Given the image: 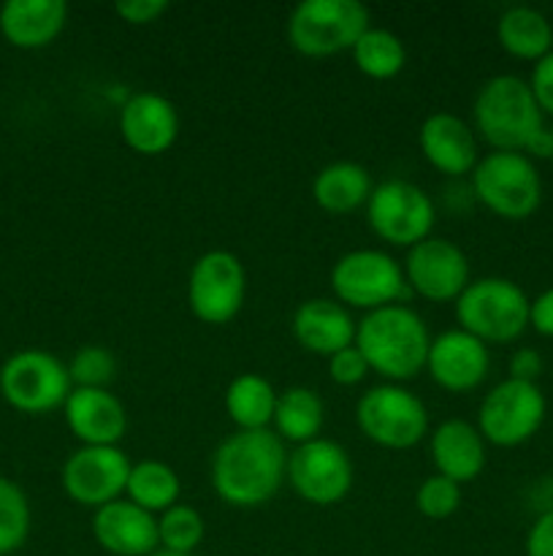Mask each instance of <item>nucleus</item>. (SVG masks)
I'll use <instances>...</instances> for the list:
<instances>
[{
    "label": "nucleus",
    "instance_id": "nucleus-14",
    "mask_svg": "<svg viewBox=\"0 0 553 556\" xmlns=\"http://www.w3.org/2000/svg\"><path fill=\"white\" fill-rule=\"evenodd\" d=\"M130 465L133 462L119 445H79L65 459L60 483L70 503L98 510L125 497Z\"/></svg>",
    "mask_w": 553,
    "mask_h": 556
},
{
    "label": "nucleus",
    "instance_id": "nucleus-6",
    "mask_svg": "<svg viewBox=\"0 0 553 556\" xmlns=\"http://www.w3.org/2000/svg\"><path fill=\"white\" fill-rule=\"evenodd\" d=\"M372 27V14L358 0H304L287 16V43L304 58L350 52Z\"/></svg>",
    "mask_w": 553,
    "mask_h": 556
},
{
    "label": "nucleus",
    "instance_id": "nucleus-2",
    "mask_svg": "<svg viewBox=\"0 0 553 556\" xmlns=\"http://www.w3.org/2000/svg\"><path fill=\"white\" fill-rule=\"evenodd\" d=\"M352 345L366 358L369 372L385 378V383H404L426 372L432 334L415 309L390 304L358 320Z\"/></svg>",
    "mask_w": 553,
    "mask_h": 556
},
{
    "label": "nucleus",
    "instance_id": "nucleus-34",
    "mask_svg": "<svg viewBox=\"0 0 553 556\" xmlns=\"http://www.w3.org/2000/svg\"><path fill=\"white\" fill-rule=\"evenodd\" d=\"M329 362V378L334 380L336 386H342V389H352V386H361L363 380H366L369 375V364L366 358L361 356V351H358L356 345L345 348V351L334 353L331 358H325Z\"/></svg>",
    "mask_w": 553,
    "mask_h": 556
},
{
    "label": "nucleus",
    "instance_id": "nucleus-8",
    "mask_svg": "<svg viewBox=\"0 0 553 556\" xmlns=\"http://www.w3.org/2000/svg\"><path fill=\"white\" fill-rule=\"evenodd\" d=\"M356 424L369 443L388 451L415 448L428 438V410L401 383H380L356 402Z\"/></svg>",
    "mask_w": 553,
    "mask_h": 556
},
{
    "label": "nucleus",
    "instance_id": "nucleus-41",
    "mask_svg": "<svg viewBox=\"0 0 553 556\" xmlns=\"http://www.w3.org/2000/svg\"><path fill=\"white\" fill-rule=\"evenodd\" d=\"M152 556H195V554H173V552H163V548H157Z\"/></svg>",
    "mask_w": 553,
    "mask_h": 556
},
{
    "label": "nucleus",
    "instance_id": "nucleus-13",
    "mask_svg": "<svg viewBox=\"0 0 553 556\" xmlns=\"http://www.w3.org/2000/svg\"><path fill=\"white\" fill-rule=\"evenodd\" d=\"M285 481L307 505L331 508L350 494L356 467L339 443L318 438L287 451Z\"/></svg>",
    "mask_w": 553,
    "mask_h": 556
},
{
    "label": "nucleus",
    "instance_id": "nucleus-27",
    "mask_svg": "<svg viewBox=\"0 0 553 556\" xmlns=\"http://www.w3.org/2000/svg\"><path fill=\"white\" fill-rule=\"evenodd\" d=\"M276 396L280 394L263 375L242 372L228 383L222 405L236 432H258V429H271Z\"/></svg>",
    "mask_w": 553,
    "mask_h": 556
},
{
    "label": "nucleus",
    "instance_id": "nucleus-10",
    "mask_svg": "<svg viewBox=\"0 0 553 556\" xmlns=\"http://www.w3.org/2000/svg\"><path fill=\"white\" fill-rule=\"evenodd\" d=\"M369 228L394 248H415L432 237L437 223V206L421 185L410 179H385L374 185L366 201Z\"/></svg>",
    "mask_w": 553,
    "mask_h": 556
},
{
    "label": "nucleus",
    "instance_id": "nucleus-1",
    "mask_svg": "<svg viewBox=\"0 0 553 556\" xmlns=\"http://www.w3.org/2000/svg\"><path fill=\"white\" fill-rule=\"evenodd\" d=\"M287 451L271 429L233 432L211 456V489L231 508H260L285 483Z\"/></svg>",
    "mask_w": 553,
    "mask_h": 556
},
{
    "label": "nucleus",
    "instance_id": "nucleus-16",
    "mask_svg": "<svg viewBox=\"0 0 553 556\" xmlns=\"http://www.w3.org/2000/svg\"><path fill=\"white\" fill-rule=\"evenodd\" d=\"M426 372L448 394H472L491 372V353L486 342L461 329L432 337Z\"/></svg>",
    "mask_w": 553,
    "mask_h": 556
},
{
    "label": "nucleus",
    "instance_id": "nucleus-21",
    "mask_svg": "<svg viewBox=\"0 0 553 556\" xmlns=\"http://www.w3.org/2000/svg\"><path fill=\"white\" fill-rule=\"evenodd\" d=\"M486 445L475 424L464 418H448L428 432V454H432L434 470L459 486L477 481L486 470Z\"/></svg>",
    "mask_w": 553,
    "mask_h": 556
},
{
    "label": "nucleus",
    "instance_id": "nucleus-29",
    "mask_svg": "<svg viewBox=\"0 0 553 556\" xmlns=\"http://www.w3.org/2000/svg\"><path fill=\"white\" fill-rule=\"evenodd\" d=\"M352 63L363 76L374 81H388L399 76L407 65V47L394 30L385 27H369L356 47L350 49Z\"/></svg>",
    "mask_w": 553,
    "mask_h": 556
},
{
    "label": "nucleus",
    "instance_id": "nucleus-28",
    "mask_svg": "<svg viewBox=\"0 0 553 556\" xmlns=\"http://www.w3.org/2000/svg\"><path fill=\"white\" fill-rule=\"evenodd\" d=\"M179 494H182V481L171 465L160 459H141L130 465L125 500L133 505L150 510L152 516H160L163 510L179 503Z\"/></svg>",
    "mask_w": 553,
    "mask_h": 556
},
{
    "label": "nucleus",
    "instance_id": "nucleus-25",
    "mask_svg": "<svg viewBox=\"0 0 553 556\" xmlns=\"http://www.w3.org/2000/svg\"><path fill=\"white\" fill-rule=\"evenodd\" d=\"M499 47L515 60L537 63L545 54H551L553 25L542 11L531 5H510L502 11L497 22Z\"/></svg>",
    "mask_w": 553,
    "mask_h": 556
},
{
    "label": "nucleus",
    "instance_id": "nucleus-11",
    "mask_svg": "<svg viewBox=\"0 0 553 556\" xmlns=\"http://www.w3.org/2000/svg\"><path fill=\"white\" fill-rule=\"evenodd\" d=\"M545 416L548 402L540 386L507 378L483 396L475 427L488 445L518 448L540 432Z\"/></svg>",
    "mask_w": 553,
    "mask_h": 556
},
{
    "label": "nucleus",
    "instance_id": "nucleus-39",
    "mask_svg": "<svg viewBox=\"0 0 553 556\" xmlns=\"http://www.w3.org/2000/svg\"><path fill=\"white\" fill-rule=\"evenodd\" d=\"M529 326L540 337L553 340V288H548V291H542L540 296L531 299Z\"/></svg>",
    "mask_w": 553,
    "mask_h": 556
},
{
    "label": "nucleus",
    "instance_id": "nucleus-33",
    "mask_svg": "<svg viewBox=\"0 0 553 556\" xmlns=\"http://www.w3.org/2000/svg\"><path fill=\"white\" fill-rule=\"evenodd\" d=\"M415 508L428 521L450 519L461 508V486L434 472V476L423 478L421 486H417Z\"/></svg>",
    "mask_w": 553,
    "mask_h": 556
},
{
    "label": "nucleus",
    "instance_id": "nucleus-43",
    "mask_svg": "<svg viewBox=\"0 0 553 556\" xmlns=\"http://www.w3.org/2000/svg\"><path fill=\"white\" fill-rule=\"evenodd\" d=\"M551 136H553V128H551ZM551 161H553V157H551Z\"/></svg>",
    "mask_w": 553,
    "mask_h": 556
},
{
    "label": "nucleus",
    "instance_id": "nucleus-23",
    "mask_svg": "<svg viewBox=\"0 0 553 556\" xmlns=\"http://www.w3.org/2000/svg\"><path fill=\"white\" fill-rule=\"evenodd\" d=\"M63 0H9L0 5V33L16 49H43L65 30Z\"/></svg>",
    "mask_w": 553,
    "mask_h": 556
},
{
    "label": "nucleus",
    "instance_id": "nucleus-17",
    "mask_svg": "<svg viewBox=\"0 0 553 556\" xmlns=\"http://www.w3.org/2000/svg\"><path fill=\"white\" fill-rule=\"evenodd\" d=\"M119 136L136 155L157 157L179 139V112L160 92H133L119 106Z\"/></svg>",
    "mask_w": 553,
    "mask_h": 556
},
{
    "label": "nucleus",
    "instance_id": "nucleus-9",
    "mask_svg": "<svg viewBox=\"0 0 553 556\" xmlns=\"http://www.w3.org/2000/svg\"><path fill=\"white\" fill-rule=\"evenodd\" d=\"M74 391L68 364L41 348H25L0 367V394L14 410L43 416L65 405Z\"/></svg>",
    "mask_w": 553,
    "mask_h": 556
},
{
    "label": "nucleus",
    "instance_id": "nucleus-30",
    "mask_svg": "<svg viewBox=\"0 0 553 556\" xmlns=\"http://www.w3.org/2000/svg\"><path fill=\"white\" fill-rule=\"evenodd\" d=\"M204 516L193 505L177 503L157 516V543H160L163 552L195 554V548L204 543Z\"/></svg>",
    "mask_w": 553,
    "mask_h": 556
},
{
    "label": "nucleus",
    "instance_id": "nucleus-7",
    "mask_svg": "<svg viewBox=\"0 0 553 556\" xmlns=\"http://www.w3.org/2000/svg\"><path fill=\"white\" fill-rule=\"evenodd\" d=\"M472 195L502 220H526L542 204V179L535 161L524 152H488L477 161Z\"/></svg>",
    "mask_w": 553,
    "mask_h": 556
},
{
    "label": "nucleus",
    "instance_id": "nucleus-24",
    "mask_svg": "<svg viewBox=\"0 0 553 556\" xmlns=\"http://www.w3.org/2000/svg\"><path fill=\"white\" fill-rule=\"evenodd\" d=\"M372 190V174L352 161L329 163L312 179V201L329 215H350L361 210Z\"/></svg>",
    "mask_w": 553,
    "mask_h": 556
},
{
    "label": "nucleus",
    "instance_id": "nucleus-31",
    "mask_svg": "<svg viewBox=\"0 0 553 556\" xmlns=\"http://www.w3.org/2000/svg\"><path fill=\"white\" fill-rule=\"evenodd\" d=\"M30 535V503L14 481L0 476V556L14 554Z\"/></svg>",
    "mask_w": 553,
    "mask_h": 556
},
{
    "label": "nucleus",
    "instance_id": "nucleus-19",
    "mask_svg": "<svg viewBox=\"0 0 553 556\" xmlns=\"http://www.w3.org/2000/svg\"><path fill=\"white\" fill-rule=\"evenodd\" d=\"M92 538L112 556H152L160 548L157 516L125 497L92 514Z\"/></svg>",
    "mask_w": 553,
    "mask_h": 556
},
{
    "label": "nucleus",
    "instance_id": "nucleus-36",
    "mask_svg": "<svg viewBox=\"0 0 553 556\" xmlns=\"http://www.w3.org/2000/svg\"><path fill=\"white\" fill-rule=\"evenodd\" d=\"M529 87L535 92V101L540 106V112L553 117V52L537 60L529 76Z\"/></svg>",
    "mask_w": 553,
    "mask_h": 556
},
{
    "label": "nucleus",
    "instance_id": "nucleus-26",
    "mask_svg": "<svg viewBox=\"0 0 553 556\" xmlns=\"http://www.w3.org/2000/svg\"><path fill=\"white\" fill-rule=\"evenodd\" d=\"M323 424L325 405L318 391L307 389V386H291V389L280 391L274 418H271V432L282 443L304 445L309 440H318Z\"/></svg>",
    "mask_w": 553,
    "mask_h": 556
},
{
    "label": "nucleus",
    "instance_id": "nucleus-4",
    "mask_svg": "<svg viewBox=\"0 0 553 556\" xmlns=\"http://www.w3.org/2000/svg\"><path fill=\"white\" fill-rule=\"evenodd\" d=\"M531 299L507 277H477L455 299L459 329L486 345H507L529 329Z\"/></svg>",
    "mask_w": 553,
    "mask_h": 556
},
{
    "label": "nucleus",
    "instance_id": "nucleus-18",
    "mask_svg": "<svg viewBox=\"0 0 553 556\" xmlns=\"http://www.w3.org/2000/svg\"><path fill=\"white\" fill-rule=\"evenodd\" d=\"M417 150L434 172L450 179L472 174L480 161L472 125L450 112H434L423 119L417 128Z\"/></svg>",
    "mask_w": 553,
    "mask_h": 556
},
{
    "label": "nucleus",
    "instance_id": "nucleus-40",
    "mask_svg": "<svg viewBox=\"0 0 553 556\" xmlns=\"http://www.w3.org/2000/svg\"><path fill=\"white\" fill-rule=\"evenodd\" d=\"M526 157H553V136H551V128H542L540 134L535 136V139L529 141V147H526L524 152Z\"/></svg>",
    "mask_w": 553,
    "mask_h": 556
},
{
    "label": "nucleus",
    "instance_id": "nucleus-20",
    "mask_svg": "<svg viewBox=\"0 0 553 556\" xmlns=\"http://www.w3.org/2000/svg\"><path fill=\"white\" fill-rule=\"evenodd\" d=\"M63 416L81 445H119L128 432V410L108 389H74Z\"/></svg>",
    "mask_w": 553,
    "mask_h": 556
},
{
    "label": "nucleus",
    "instance_id": "nucleus-38",
    "mask_svg": "<svg viewBox=\"0 0 553 556\" xmlns=\"http://www.w3.org/2000/svg\"><path fill=\"white\" fill-rule=\"evenodd\" d=\"M507 369H510L507 378L520 380V383H537V378L542 375L540 351H535V348H518V351L510 356Z\"/></svg>",
    "mask_w": 553,
    "mask_h": 556
},
{
    "label": "nucleus",
    "instance_id": "nucleus-32",
    "mask_svg": "<svg viewBox=\"0 0 553 556\" xmlns=\"http://www.w3.org/2000/svg\"><path fill=\"white\" fill-rule=\"evenodd\" d=\"M74 389H108L117 375V358L103 345H85L68 362Z\"/></svg>",
    "mask_w": 553,
    "mask_h": 556
},
{
    "label": "nucleus",
    "instance_id": "nucleus-37",
    "mask_svg": "<svg viewBox=\"0 0 553 556\" xmlns=\"http://www.w3.org/2000/svg\"><path fill=\"white\" fill-rule=\"evenodd\" d=\"M526 556H553V510H545L535 519L526 532Z\"/></svg>",
    "mask_w": 553,
    "mask_h": 556
},
{
    "label": "nucleus",
    "instance_id": "nucleus-3",
    "mask_svg": "<svg viewBox=\"0 0 553 556\" xmlns=\"http://www.w3.org/2000/svg\"><path fill=\"white\" fill-rule=\"evenodd\" d=\"M542 117L529 81L515 74L491 76L472 101V123L493 152H526L545 128Z\"/></svg>",
    "mask_w": 553,
    "mask_h": 556
},
{
    "label": "nucleus",
    "instance_id": "nucleus-12",
    "mask_svg": "<svg viewBox=\"0 0 553 556\" xmlns=\"http://www.w3.org/2000/svg\"><path fill=\"white\" fill-rule=\"evenodd\" d=\"M247 271L231 250H206L188 275L190 313L206 326H226L242 313Z\"/></svg>",
    "mask_w": 553,
    "mask_h": 556
},
{
    "label": "nucleus",
    "instance_id": "nucleus-35",
    "mask_svg": "<svg viewBox=\"0 0 553 556\" xmlns=\"http://www.w3.org/2000/svg\"><path fill=\"white\" fill-rule=\"evenodd\" d=\"M166 11H168L166 0H119V3L114 5V14L133 27L152 25V22L160 20Z\"/></svg>",
    "mask_w": 553,
    "mask_h": 556
},
{
    "label": "nucleus",
    "instance_id": "nucleus-15",
    "mask_svg": "<svg viewBox=\"0 0 553 556\" xmlns=\"http://www.w3.org/2000/svg\"><path fill=\"white\" fill-rule=\"evenodd\" d=\"M410 293L432 304H455L472 282L470 258L459 244L442 237H428L407 250L401 264Z\"/></svg>",
    "mask_w": 553,
    "mask_h": 556
},
{
    "label": "nucleus",
    "instance_id": "nucleus-5",
    "mask_svg": "<svg viewBox=\"0 0 553 556\" xmlns=\"http://www.w3.org/2000/svg\"><path fill=\"white\" fill-rule=\"evenodd\" d=\"M329 282L342 307L363 309V315L390 304H407V299L412 296L399 261L374 248L339 255L331 266Z\"/></svg>",
    "mask_w": 553,
    "mask_h": 556
},
{
    "label": "nucleus",
    "instance_id": "nucleus-42",
    "mask_svg": "<svg viewBox=\"0 0 553 556\" xmlns=\"http://www.w3.org/2000/svg\"><path fill=\"white\" fill-rule=\"evenodd\" d=\"M551 52H553V41H551Z\"/></svg>",
    "mask_w": 553,
    "mask_h": 556
},
{
    "label": "nucleus",
    "instance_id": "nucleus-22",
    "mask_svg": "<svg viewBox=\"0 0 553 556\" xmlns=\"http://www.w3.org/2000/svg\"><path fill=\"white\" fill-rule=\"evenodd\" d=\"M291 331L298 345L312 356L331 358L356 342V320L336 299H307L296 307Z\"/></svg>",
    "mask_w": 553,
    "mask_h": 556
}]
</instances>
